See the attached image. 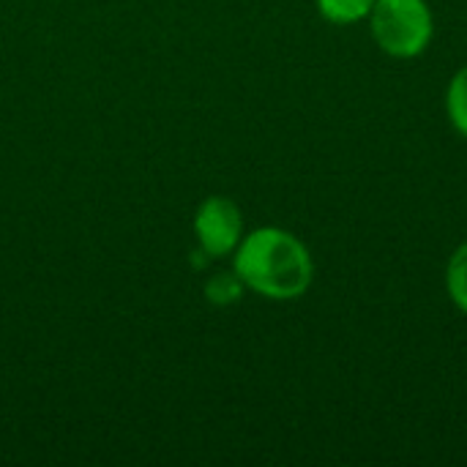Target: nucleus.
<instances>
[{"label":"nucleus","mask_w":467,"mask_h":467,"mask_svg":"<svg viewBox=\"0 0 467 467\" xmlns=\"http://www.w3.org/2000/svg\"><path fill=\"white\" fill-rule=\"evenodd\" d=\"M312 274L306 246L279 227H260L235 249V276L263 298H298L309 290Z\"/></svg>","instance_id":"1"},{"label":"nucleus","mask_w":467,"mask_h":467,"mask_svg":"<svg viewBox=\"0 0 467 467\" xmlns=\"http://www.w3.org/2000/svg\"><path fill=\"white\" fill-rule=\"evenodd\" d=\"M372 36L391 57H416L432 41V11L424 0H375Z\"/></svg>","instance_id":"2"},{"label":"nucleus","mask_w":467,"mask_h":467,"mask_svg":"<svg viewBox=\"0 0 467 467\" xmlns=\"http://www.w3.org/2000/svg\"><path fill=\"white\" fill-rule=\"evenodd\" d=\"M194 233H197L200 246L211 257H224V254L235 252L241 244L244 216L233 200L208 197L194 216Z\"/></svg>","instance_id":"3"},{"label":"nucleus","mask_w":467,"mask_h":467,"mask_svg":"<svg viewBox=\"0 0 467 467\" xmlns=\"http://www.w3.org/2000/svg\"><path fill=\"white\" fill-rule=\"evenodd\" d=\"M375 0H317L320 14L334 25H350L372 11Z\"/></svg>","instance_id":"4"},{"label":"nucleus","mask_w":467,"mask_h":467,"mask_svg":"<svg viewBox=\"0 0 467 467\" xmlns=\"http://www.w3.org/2000/svg\"><path fill=\"white\" fill-rule=\"evenodd\" d=\"M446 107H449V118L454 129L467 137V66L454 74L449 93H446Z\"/></svg>","instance_id":"5"},{"label":"nucleus","mask_w":467,"mask_h":467,"mask_svg":"<svg viewBox=\"0 0 467 467\" xmlns=\"http://www.w3.org/2000/svg\"><path fill=\"white\" fill-rule=\"evenodd\" d=\"M446 285H449V296L451 301L467 312V244H462L451 260H449V271H446Z\"/></svg>","instance_id":"6"}]
</instances>
